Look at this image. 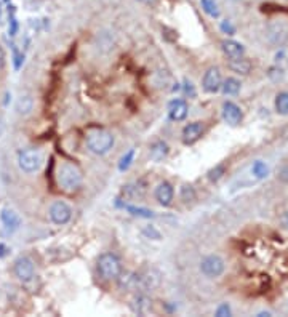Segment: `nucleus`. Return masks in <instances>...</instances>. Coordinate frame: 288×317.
Returning <instances> with one entry per match:
<instances>
[{"instance_id": "f257e3e1", "label": "nucleus", "mask_w": 288, "mask_h": 317, "mask_svg": "<svg viewBox=\"0 0 288 317\" xmlns=\"http://www.w3.org/2000/svg\"><path fill=\"white\" fill-rule=\"evenodd\" d=\"M56 181L60 188L66 192H75L82 186L83 175L80 168L69 162H63L56 171Z\"/></svg>"}, {"instance_id": "f03ea898", "label": "nucleus", "mask_w": 288, "mask_h": 317, "mask_svg": "<svg viewBox=\"0 0 288 317\" xmlns=\"http://www.w3.org/2000/svg\"><path fill=\"white\" fill-rule=\"evenodd\" d=\"M87 146L93 154H98V156L107 154L114 146V136L110 132L103 128L92 130V132L87 133Z\"/></svg>"}, {"instance_id": "7ed1b4c3", "label": "nucleus", "mask_w": 288, "mask_h": 317, "mask_svg": "<svg viewBox=\"0 0 288 317\" xmlns=\"http://www.w3.org/2000/svg\"><path fill=\"white\" fill-rule=\"evenodd\" d=\"M98 274L103 280H116L122 274V263L114 253H103L96 263Z\"/></svg>"}, {"instance_id": "20e7f679", "label": "nucleus", "mask_w": 288, "mask_h": 317, "mask_svg": "<svg viewBox=\"0 0 288 317\" xmlns=\"http://www.w3.org/2000/svg\"><path fill=\"white\" fill-rule=\"evenodd\" d=\"M43 156L39 149H24L18 154V165L24 173H34L42 167Z\"/></svg>"}, {"instance_id": "39448f33", "label": "nucleus", "mask_w": 288, "mask_h": 317, "mask_svg": "<svg viewBox=\"0 0 288 317\" xmlns=\"http://www.w3.org/2000/svg\"><path fill=\"white\" fill-rule=\"evenodd\" d=\"M224 260L218 256V255H210V256H205L202 261H200V271L202 274L210 277V279H215V277H219L221 274L224 272Z\"/></svg>"}, {"instance_id": "423d86ee", "label": "nucleus", "mask_w": 288, "mask_h": 317, "mask_svg": "<svg viewBox=\"0 0 288 317\" xmlns=\"http://www.w3.org/2000/svg\"><path fill=\"white\" fill-rule=\"evenodd\" d=\"M50 220L54 223V224H58V226H63L66 223H69L71 221V218H72V209L71 207L63 202V200H58V202H54L51 204L50 207Z\"/></svg>"}, {"instance_id": "0eeeda50", "label": "nucleus", "mask_w": 288, "mask_h": 317, "mask_svg": "<svg viewBox=\"0 0 288 317\" xmlns=\"http://www.w3.org/2000/svg\"><path fill=\"white\" fill-rule=\"evenodd\" d=\"M13 271H15V276L21 280V282H31L34 279V274H36V268H34V261H32L29 256H19L16 261H15V266H13Z\"/></svg>"}, {"instance_id": "6e6552de", "label": "nucleus", "mask_w": 288, "mask_h": 317, "mask_svg": "<svg viewBox=\"0 0 288 317\" xmlns=\"http://www.w3.org/2000/svg\"><path fill=\"white\" fill-rule=\"evenodd\" d=\"M268 40L275 47H280L288 40V26L283 21H275L268 27Z\"/></svg>"}, {"instance_id": "1a4fd4ad", "label": "nucleus", "mask_w": 288, "mask_h": 317, "mask_svg": "<svg viewBox=\"0 0 288 317\" xmlns=\"http://www.w3.org/2000/svg\"><path fill=\"white\" fill-rule=\"evenodd\" d=\"M221 83H223V79H221V71L216 66L208 68L204 80H202V87L207 93H216L221 90Z\"/></svg>"}, {"instance_id": "9d476101", "label": "nucleus", "mask_w": 288, "mask_h": 317, "mask_svg": "<svg viewBox=\"0 0 288 317\" xmlns=\"http://www.w3.org/2000/svg\"><path fill=\"white\" fill-rule=\"evenodd\" d=\"M221 114H223V119H224V122L232 125V127H236L242 122V109L236 104V103H232V101H226L223 104V111H221Z\"/></svg>"}, {"instance_id": "9b49d317", "label": "nucleus", "mask_w": 288, "mask_h": 317, "mask_svg": "<svg viewBox=\"0 0 288 317\" xmlns=\"http://www.w3.org/2000/svg\"><path fill=\"white\" fill-rule=\"evenodd\" d=\"M160 283V274L156 269H148L142 274H138V289L152 290Z\"/></svg>"}, {"instance_id": "f8f14e48", "label": "nucleus", "mask_w": 288, "mask_h": 317, "mask_svg": "<svg viewBox=\"0 0 288 317\" xmlns=\"http://www.w3.org/2000/svg\"><path fill=\"white\" fill-rule=\"evenodd\" d=\"M202 135H204V124L202 122L187 124L183 128V143L184 145H194L195 141L200 139Z\"/></svg>"}, {"instance_id": "ddd939ff", "label": "nucleus", "mask_w": 288, "mask_h": 317, "mask_svg": "<svg viewBox=\"0 0 288 317\" xmlns=\"http://www.w3.org/2000/svg\"><path fill=\"white\" fill-rule=\"evenodd\" d=\"M175 197V189L168 181H162L156 188V199L162 207H170Z\"/></svg>"}, {"instance_id": "4468645a", "label": "nucleus", "mask_w": 288, "mask_h": 317, "mask_svg": "<svg viewBox=\"0 0 288 317\" xmlns=\"http://www.w3.org/2000/svg\"><path fill=\"white\" fill-rule=\"evenodd\" d=\"M168 116H170L171 120H175V122H181V120H184L186 116H187V103L184 100H180V98L170 101Z\"/></svg>"}, {"instance_id": "2eb2a0df", "label": "nucleus", "mask_w": 288, "mask_h": 317, "mask_svg": "<svg viewBox=\"0 0 288 317\" xmlns=\"http://www.w3.org/2000/svg\"><path fill=\"white\" fill-rule=\"evenodd\" d=\"M0 220H2V223H4V226H5V229L8 233H15L16 229H19V226H21L19 215L12 209H4L2 213H0Z\"/></svg>"}, {"instance_id": "dca6fc26", "label": "nucleus", "mask_w": 288, "mask_h": 317, "mask_svg": "<svg viewBox=\"0 0 288 317\" xmlns=\"http://www.w3.org/2000/svg\"><path fill=\"white\" fill-rule=\"evenodd\" d=\"M221 50H223V53L229 60L240 58L245 54V48H243V45L236 40H223L221 42Z\"/></svg>"}, {"instance_id": "f3484780", "label": "nucleus", "mask_w": 288, "mask_h": 317, "mask_svg": "<svg viewBox=\"0 0 288 317\" xmlns=\"http://www.w3.org/2000/svg\"><path fill=\"white\" fill-rule=\"evenodd\" d=\"M146 183H144L142 180H138V181H133L127 186H124V189H122V192H124L125 197L128 199H141L144 194H146Z\"/></svg>"}, {"instance_id": "a211bd4d", "label": "nucleus", "mask_w": 288, "mask_h": 317, "mask_svg": "<svg viewBox=\"0 0 288 317\" xmlns=\"http://www.w3.org/2000/svg\"><path fill=\"white\" fill-rule=\"evenodd\" d=\"M131 309H133V312H136L139 315H148L152 309V301L146 297V295L139 293L131 300Z\"/></svg>"}, {"instance_id": "6ab92c4d", "label": "nucleus", "mask_w": 288, "mask_h": 317, "mask_svg": "<svg viewBox=\"0 0 288 317\" xmlns=\"http://www.w3.org/2000/svg\"><path fill=\"white\" fill-rule=\"evenodd\" d=\"M227 66L232 72L236 74H240V75H248L250 71H251V63L247 60V58H234V60H229Z\"/></svg>"}, {"instance_id": "aec40b11", "label": "nucleus", "mask_w": 288, "mask_h": 317, "mask_svg": "<svg viewBox=\"0 0 288 317\" xmlns=\"http://www.w3.org/2000/svg\"><path fill=\"white\" fill-rule=\"evenodd\" d=\"M168 145L165 143V141H157V143H154L151 146V160L154 162H162L165 157L168 156Z\"/></svg>"}, {"instance_id": "412c9836", "label": "nucleus", "mask_w": 288, "mask_h": 317, "mask_svg": "<svg viewBox=\"0 0 288 317\" xmlns=\"http://www.w3.org/2000/svg\"><path fill=\"white\" fill-rule=\"evenodd\" d=\"M250 173H251V177H253L254 181H261L264 178H268L269 167H268V163H264L263 160H256V162H253Z\"/></svg>"}, {"instance_id": "4be33fe9", "label": "nucleus", "mask_w": 288, "mask_h": 317, "mask_svg": "<svg viewBox=\"0 0 288 317\" xmlns=\"http://www.w3.org/2000/svg\"><path fill=\"white\" fill-rule=\"evenodd\" d=\"M240 89H242L240 80H237L234 77H229L221 83V90H223L224 95H237L240 92Z\"/></svg>"}, {"instance_id": "5701e85b", "label": "nucleus", "mask_w": 288, "mask_h": 317, "mask_svg": "<svg viewBox=\"0 0 288 317\" xmlns=\"http://www.w3.org/2000/svg\"><path fill=\"white\" fill-rule=\"evenodd\" d=\"M32 107H34V100H32L29 95L21 96L18 100V103H16V111L21 116H27L32 111Z\"/></svg>"}, {"instance_id": "b1692460", "label": "nucleus", "mask_w": 288, "mask_h": 317, "mask_svg": "<svg viewBox=\"0 0 288 317\" xmlns=\"http://www.w3.org/2000/svg\"><path fill=\"white\" fill-rule=\"evenodd\" d=\"M275 111L280 116H288V92H282L275 96Z\"/></svg>"}, {"instance_id": "393cba45", "label": "nucleus", "mask_w": 288, "mask_h": 317, "mask_svg": "<svg viewBox=\"0 0 288 317\" xmlns=\"http://www.w3.org/2000/svg\"><path fill=\"white\" fill-rule=\"evenodd\" d=\"M200 5H202L204 12L208 16H212V18H218L219 16V8H218L215 0H200Z\"/></svg>"}, {"instance_id": "a878e982", "label": "nucleus", "mask_w": 288, "mask_h": 317, "mask_svg": "<svg viewBox=\"0 0 288 317\" xmlns=\"http://www.w3.org/2000/svg\"><path fill=\"white\" fill-rule=\"evenodd\" d=\"M180 197L184 204H189L195 199V191L191 184H183L180 189Z\"/></svg>"}, {"instance_id": "bb28decb", "label": "nucleus", "mask_w": 288, "mask_h": 317, "mask_svg": "<svg viewBox=\"0 0 288 317\" xmlns=\"http://www.w3.org/2000/svg\"><path fill=\"white\" fill-rule=\"evenodd\" d=\"M224 173H226V167L223 165V163H219V165H216L215 168L208 171V180L212 183H216L224 177Z\"/></svg>"}, {"instance_id": "cd10ccee", "label": "nucleus", "mask_w": 288, "mask_h": 317, "mask_svg": "<svg viewBox=\"0 0 288 317\" xmlns=\"http://www.w3.org/2000/svg\"><path fill=\"white\" fill-rule=\"evenodd\" d=\"M125 209L135 216H141V218H154V212L146 210V209H139V207H133V205H124Z\"/></svg>"}, {"instance_id": "c85d7f7f", "label": "nucleus", "mask_w": 288, "mask_h": 317, "mask_svg": "<svg viewBox=\"0 0 288 317\" xmlns=\"http://www.w3.org/2000/svg\"><path fill=\"white\" fill-rule=\"evenodd\" d=\"M133 159H135V151L130 149V151L127 152V154L120 159V162H119V170H120V171L128 170L130 165H131V162H133Z\"/></svg>"}, {"instance_id": "c756f323", "label": "nucleus", "mask_w": 288, "mask_h": 317, "mask_svg": "<svg viewBox=\"0 0 288 317\" xmlns=\"http://www.w3.org/2000/svg\"><path fill=\"white\" fill-rule=\"evenodd\" d=\"M8 19H10V26H8L10 36H16V32H18V21H16V16H15L13 7H8Z\"/></svg>"}, {"instance_id": "7c9ffc66", "label": "nucleus", "mask_w": 288, "mask_h": 317, "mask_svg": "<svg viewBox=\"0 0 288 317\" xmlns=\"http://www.w3.org/2000/svg\"><path fill=\"white\" fill-rule=\"evenodd\" d=\"M219 29L223 31V34H227V36H234L236 34V26L231 23L227 19H223L219 24Z\"/></svg>"}, {"instance_id": "2f4dec72", "label": "nucleus", "mask_w": 288, "mask_h": 317, "mask_svg": "<svg viewBox=\"0 0 288 317\" xmlns=\"http://www.w3.org/2000/svg\"><path fill=\"white\" fill-rule=\"evenodd\" d=\"M216 315H218V317H227V315H231V308H229V304H227V303L219 304V306H218V309H216Z\"/></svg>"}, {"instance_id": "473e14b6", "label": "nucleus", "mask_w": 288, "mask_h": 317, "mask_svg": "<svg viewBox=\"0 0 288 317\" xmlns=\"http://www.w3.org/2000/svg\"><path fill=\"white\" fill-rule=\"evenodd\" d=\"M23 58H24V56H23V53H19V51H18V48L13 45V61H15V69H19L21 63L24 61Z\"/></svg>"}, {"instance_id": "72a5a7b5", "label": "nucleus", "mask_w": 288, "mask_h": 317, "mask_svg": "<svg viewBox=\"0 0 288 317\" xmlns=\"http://www.w3.org/2000/svg\"><path fill=\"white\" fill-rule=\"evenodd\" d=\"M142 233L146 234V236H149V237H151V236H154V237H156L157 240L160 239V233H157V231H156V229H154V227H146V229H144Z\"/></svg>"}, {"instance_id": "f704fd0d", "label": "nucleus", "mask_w": 288, "mask_h": 317, "mask_svg": "<svg viewBox=\"0 0 288 317\" xmlns=\"http://www.w3.org/2000/svg\"><path fill=\"white\" fill-rule=\"evenodd\" d=\"M279 178L282 180V181H285V183H288V167H285L282 171H280V175H279Z\"/></svg>"}, {"instance_id": "c9c22d12", "label": "nucleus", "mask_w": 288, "mask_h": 317, "mask_svg": "<svg viewBox=\"0 0 288 317\" xmlns=\"http://www.w3.org/2000/svg\"><path fill=\"white\" fill-rule=\"evenodd\" d=\"M4 68H5V51L0 47V69H4Z\"/></svg>"}, {"instance_id": "e433bc0d", "label": "nucleus", "mask_w": 288, "mask_h": 317, "mask_svg": "<svg viewBox=\"0 0 288 317\" xmlns=\"http://www.w3.org/2000/svg\"><path fill=\"white\" fill-rule=\"evenodd\" d=\"M280 221H282V226H283L285 229H288V210L282 215V220H280Z\"/></svg>"}, {"instance_id": "4c0bfd02", "label": "nucleus", "mask_w": 288, "mask_h": 317, "mask_svg": "<svg viewBox=\"0 0 288 317\" xmlns=\"http://www.w3.org/2000/svg\"><path fill=\"white\" fill-rule=\"evenodd\" d=\"M258 315H260V317H269V315H271V312H268V311H266V312H260Z\"/></svg>"}, {"instance_id": "58836bf2", "label": "nucleus", "mask_w": 288, "mask_h": 317, "mask_svg": "<svg viewBox=\"0 0 288 317\" xmlns=\"http://www.w3.org/2000/svg\"><path fill=\"white\" fill-rule=\"evenodd\" d=\"M2 132H4V125H2V122H0V135H2Z\"/></svg>"}, {"instance_id": "ea45409f", "label": "nucleus", "mask_w": 288, "mask_h": 317, "mask_svg": "<svg viewBox=\"0 0 288 317\" xmlns=\"http://www.w3.org/2000/svg\"><path fill=\"white\" fill-rule=\"evenodd\" d=\"M0 18H2V4H0Z\"/></svg>"}, {"instance_id": "a19ab883", "label": "nucleus", "mask_w": 288, "mask_h": 317, "mask_svg": "<svg viewBox=\"0 0 288 317\" xmlns=\"http://www.w3.org/2000/svg\"><path fill=\"white\" fill-rule=\"evenodd\" d=\"M141 2H152V0H141Z\"/></svg>"}, {"instance_id": "79ce46f5", "label": "nucleus", "mask_w": 288, "mask_h": 317, "mask_svg": "<svg viewBox=\"0 0 288 317\" xmlns=\"http://www.w3.org/2000/svg\"><path fill=\"white\" fill-rule=\"evenodd\" d=\"M236 2H242V0H236Z\"/></svg>"}]
</instances>
